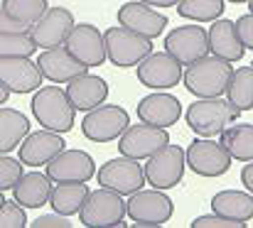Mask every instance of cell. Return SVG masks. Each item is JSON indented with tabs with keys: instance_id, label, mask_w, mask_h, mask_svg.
<instances>
[{
	"instance_id": "6da1fadb",
	"label": "cell",
	"mask_w": 253,
	"mask_h": 228,
	"mask_svg": "<svg viewBox=\"0 0 253 228\" xmlns=\"http://www.w3.org/2000/svg\"><path fill=\"white\" fill-rule=\"evenodd\" d=\"M231 76H234L231 62H226L221 57H214V54H207V57L187 64V72L182 76V81H184V88L192 96L216 98V96L226 93Z\"/></svg>"
},
{
	"instance_id": "7a4b0ae2",
	"label": "cell",
	"mask_w": 253,
	"mask_h": 228,
	"mask_svg": "<svg viewBox=\"0 0 253 228\" xmlns=\"http://www.w3.org/2000/svg\"><path fill=\"white\" fill-rule=\"evenodd\" d=\"M32 115L37 125L54 130V133H69L74 128L77 108L69 101V93L62 91L59 86H42L32 96Z\"/></svg>"
},
{
	"instance_id": "3957f363",
	"label": "cell",
	"mask_w": 253,
	"mask_h": 228,
	"mask_svg": "<svg viewBox=\"0 0 253 228\" xmlns=\"http://www.w3.org/2000/svg\"><path fill=\"white\" fill-rule=\"evenodd\" d=\"M239 108L226 98L216 96V98H199L194 101L184 118H187V125L194 135L199 138H214V135H221L229 125H234L239 120Z\"/></svg>"
},
{
	"instance_id": "277c9868",
	"label": "cell",
	"mask_w": 253,
	"mask_h": 228,
	"mask_svg": "<svg viewBox=\"0 0 253 228\" xmlns=\"http://www.w3.org/2000/svg\"><path fill=\"white\" fill-rule=\"evenodd\" d=\"M126 209L135 228H158L168 224L174 214V204L165 194V189H155V187L130 194Z\"/></svg>"
},
{
	"instance_id": "5b68a950",
	"label": "cell",
	"mask_w": 253,
	"mask_h": 228,
	"mask_svg": "<svg viewBox=\"0 0 253 228\" xmlns=\"http://www.w3.org/2000/svg\"><path fill=\"white\" fill-rule=\"evenodd\" d=\"M106 37V54L111 59V64L121 67V69H130L138 67L148 54H153V39L118 25V27H108L103 32Z\"/></svg>"
},
{
	"instance_id": "8992f818",
	"label": "cell",
	"mask_w": 253,
	"mask_h": 228,
	"mask_svg": "<svg viewBox=\"0 0 253 228\" xmlns=\"http://www.w3.org/2000/svg\"><path fill=\"white\" fill-rule=\"evenodd\" d=\"M126 214H128V209H126V201L121 199V194L101 187V189L91 191L88 199L84 201V206L79 211V224L86 228L121 226Z\"/></svg>"
},
{
	"instance_id": "52a82bcc",
	"label": "cell",
	"mask_w": 253,
	"mask_h": 228,
	"mask_svg": "<svg viewBox=\"0 0 253 228\" xmlns=\"http://www.w3.org/2000/svg\"><path fill=\"white\" fill-rule=\"evenodd\" d=\"M130 125V115L126 108L121 106H96L91 111H86L84 120H82V133L86 140L91 143H111L118 140L126 128Z\"/></svg>"
},
{
	"instance_id": "ba28073f",
	"label": "cell",
	"mask_w": 253,
	"mask_h": 228,
	"mask_svg": "<svg viewBox=\"0 0 253 228\" xmlns=\"http://www.w3.org/2000/svg\"><path fill=\"white\" fill-rule=\"evenodd\" d=\"M96 182L101 187H106V189L118 191L121 196H130V194H135V191L143 189V184L148 182V177H145V167L138 164V159L121 154V157L108 159L106 164L98 167Z\"/></svg>"
},
{
	"instance_id": "9c48e42d",
	"label": "cell",
	"mask_w": 253,
	"mask_h": 228,
	"mask_svg": "<svg viewBox=\"0 0 253 228\" xmlns=\"http://www.w3.org/2000/svg\"><path fill=\"white\" fill-rule=\"evenodd\" d=\"M231 152L221 145V140L197 138L187 148V167L199 177H221L231 167Z\"/></svg>"
},
{
	"instance_id": "30bf717a",
	"label": "cell",
	"mask_w": 253,
	"mask_h": 228,
	"mask_svg": "<svg viewBox=\"0 0 253 228\" xmlns=\"http://www.w3.org/2000/svg\"><path fill=\"white\" fill-rule=\"evenodd\" d=\"M184 167H187V150H182L179 145H165L153 157H148L145 164L148 184L155 189H172L182 182Z\"/></svg>"
},
{
	"instance_id": "8fae6325",
	"label": "cell",
	"mask_w": 253,
	"mask_h": 228,
	"mask_svg": "<svg viewBox=\"0 0 253 228\" xmlns=\"http://www.w3.org/2000/svg\"><path fill=\"white\" fill-rule=\"evenodd\" d=\"M165 145H169L168 128H158V125H150L143 120H140V125H128L126 133L118 138V152L123 157H133L138 162L153 157Z\"/></svg>"
},
{
	"instance_id": "7c38bea8",
	"label": "cell",
	"mask_w": 253,
	"mask_h": 228,
	"mask_svg": "<svg viewBox=\"0 0 253 228\" xmlns=\"http://www.w3.org/2000/svg\"><path fill=\"white\" fill-rule=\"evenodd\" d=\"M182 62L174 59L169 52H153L138 64V81L153 91H168L182 81Z\"/></svg>"
},
{
	"instance_id": "4fadbf2b",
	"label": "cell",
	"mask_w": 253,
	"mask_h": 228,
	"mask_svg": "<svg viewBox=\"0 0 253 228\" xmlns=\"http://www.w3.org/2000/svg\"><path fill=\"white\" fill-rule=\"evenodd\" d=\"M165 52L174 59H179L184 67L209 54V30L199 25H182L168 32L165 37Z\"/></svg>"
},
{
	"instance_id": "5bb4252c",
	"label": "cell",
	"mask_w": 253,
	"mask_h": 228,
	"mask_svg": "<svg viewBox=\"0 0 253 228\" xmlns=\"http://www.w3.org/2000/svg\"><path fill=\"white\" fill-rule=\"evenodd\" d=\"M64 47L82 62L88 69L91 67H101L108 54H106V37L98 32V27H93L91 22H79L74 25V30L69 32Z\"/></svg>"
},
{
	"instance_id": "9a60e30c",
	"label": "cell",
	"mask_w": 253,
	"mask_h": 228,
	"mask_svg": "<svg viewBox=\"0 0 253 228\" xmlns=\"http://www.w3.org/2000/svg\"><path fill=\"white\" fill-rule=\"evenodd\" d=\"M74 25H77L74 15L67 7H49L42 15V20H37L30 27V35L40 49H52V47H62L67 42Z\"/></svg>"
},
{
	"instance_id": "2e32d148",
	"label": "cell",
	"mask_w": 253,
	"mask_h": 228,
	"mask_svg": "<svg viewBox=\"0 0 253 228\" xmlns=\"http://www.w3.org/2000/svg\"><path fill=\"white\" fill-rule=\"evenodd\" d=\"M42 72L30 57H0V83L10 93H32L42 86Z\"/></svg>"
},
{
	"instance_id": "e0dca14e",
	"label": "cell",
	"mask_w": 253,
	"mask_h": 228,
	"mask_svg": "<svg viewBox=\"0 0 253 228\" xmlns=\"http://www.w3.org/2000/svg\"><path fill=\"white\" fill-rule=\"evenodd\" d=\"M64 140H62V133H54V130H37V133H30L22 143H20V150H17V157L22 164L27 167H47L59 152L64 150Z\"/></svg>"
},
{
	"instance_id": "ac0fdd59",
	"label": "cell",
	"mask_w": 253,
	"mask_h": 228,
	"mask_svg": "<svg viewBox=\"0 0 253 228\" xmlns=\"http://www.w3.org/2000/svg\"><path fill=\"white\" fill-rule=\"evenodd\" d=\"M118 25H123L148 39H155L165 32L168 17L163 12H155L153 5L138 0V2H126L123 7H118Z\"/></svg>"
},
{
	"instance_id": "d6986e66",
	"label": "cell",
	"mask_w": 253,
	"mask_h": 228,
	"mask_svg": "<svg viewBox=\"0 0 253 228\" xmlns=\"http://www.w3.org/2000/svg\"><path fill=\"white\" fill-rule=\"evenodd\" d=\"M47 174L52 182H88L96 177V162L88 152L64 148L47 164Z\"/></svg>"
},
{
	"instance_id": "ffe728a7",
	"label": "cell",
	"mask_w": 253,
	"mask_h": 228,
	"mask_svg": "<svg viewBox=\"0 0 253 228\" xmlns=\"http://www.w3.org/2000/svg\"><path fill=\"white\" fill-rule=\"evenodd\" d=\"M37 67H40L42 76L49 78L52 83H69L72 78L88 72V67L82 64L64 44L52 47V49H42V54L37 57Z\"/></svg>"
},
{
	"instance_id": "44dd1931",
	"label": "cell",
	"mask_w": 253,
	"mask_h": 228,
	"mask_svg": "<svg viewBox=\"0 0 253 228\" xmlns=\"http://www.w3.org/2000/svg\"><path fill=\"white\" fill-rule=\"evenodd\" d=\"M135 113L143 123H150V125H158V128H169L179 120L182 103L172 93H155L153 91L150 96L140 98Z\"/></svg>"
},
{
	"instance_id": "7402d4cb",
	"label": "cell",
	"mask_w": 253,
	"mask_h": 228,
	"mask_svg": "<svg viewBox=\"0 0 253 228\" xmlns=\"http://www.w3.org/2000/svg\"><path fill=\"white\" fill-rule=\"evenodd\" d=\"M52 189H54V184L47 172L44 174L42 172H22V177L12 187V196L25 209H42L44 204H49Z\"/></svg>"
},
{
	"instance_id": "603a6c76",
	"label": "cell",
	"mask_w": 253,
	"mask_h": 228,
	"mask_svg": "<svg viewBox=\"0 0 253 228\" xmlns=\"http://www.w3.org/2000/svg\"><path fill=\"white\" fill-rule=\"evenodd\" d=\"M246 47L239 37L236 22L234 20H214V25L209 27V54L221 57L226 62H239L244 57Z\"/></svg>"
},
{
	"instance_id": "cb8c5ba5",
	"label": "cell",
	"mask_w": 253,
	"mask_h": 228,
	"mask_svg": "<svg viewBox=\"0 0 253 228\" xmlns=\"http://www.w3.org/2000/svg\"><path fill=\"white\" fill-rule=\"evenodd\" d=\"M67 93L77 111H91L108 98V83L101 76L86 72L67 83Z\"/></svg>"
},
{
	"instance_id": "d4e9b609",
	"label": "cell",
	"mask_w": 253,
	"mask_h": 228,
	"mask_svg": "<svg viewBox=\"0 0 253 228\" xmlns=\"http://www.w3.org/2000/svg\"><path fill=\"white\" fill-rule=\"evenodd\" d=\"M30 135V120L15 108H0V154H10Z\"/></svg>"
},
{
	"instance_id": "484cf974",
	"label": "cell",
	"mask_w": 253,
	"mask_h": 228,
	"mask_svg": "<svg viewBox=\"0 0 253 228\" xmlns=\"http://www.w3.org/2000/svg\"><path fill=\"white\" fill-rule=\"evenodd\" d=\"M211 209L226 219L234 221H251L253 219V194L251 191H234V189H224L219 194H214L211 199Z\"/></svg>"
},
{
	"instance_id": "4316f807",
	"label": "cell",
	"mask_w": 253,
	"mask_h": 228,
	"mask_svg": "<svg viewBox=\"0 0 253 228\" xmlns=\"http://www.w3.org/2000/svg\"><path fill=\"white\" fill-rule=\"evenodd\" d=\"M91 189L86 187V182H57V187L52 189V199H49V206L57 211V214H64V216H74L82 211L84 201L88 199Z\"/></svg>"
},
{
	"instance_id": "83f0119b",
	"label": "cell",
	"mask_w": 253,
	"mask_h": 228,
	"mask_svg": "<svg viewBox=\"0 0 253 228\" xmlns=\"http://www.w3.org/2000/svg\"><path fill=\"white\" fill-rule=\"evenodd\" d=\"M221 145L239 162L253 159V123H234L221 133Z\"/></svg>"
},
{
	"instance_id": "f1b7e54d",
	"label": "cell",
	"mask_w": 253,
	"mask_h": 228,
	"mask_svg": "<svg viewBox=\"0 0 253 228\" xmlns=\"http://www.w3.org/2000/svg\"><path fill=\"white\" fill-rule=\"evenodd\" d=\"M229 101L244 113L253 108V64L251 67H239L226 88Z\"/></svg>"
},
{
	"instance_id": "f546056e",
	"label": "cell",
	"mask_w": 253,
	"mask_h": 228,
	"mask_svg": "<svg viewBox=\"0 0 253 228\" xmlns=\"http://www.w3.org/2000/svg\"><path fill=\"white\" fill-rule=\"evenodd\" d=\"M226 0H179L177 15L194 22H214L224 15Z\"/></svg>"
},
{
	"instance_id": "4dcf8cb0",
	"label": "cell",
	"mask_w": 253,
	"mask_h": 228,
	"mask_svg": "<svg viewBox=\"0 0 253 228\" xmlns=\"http://www.w3.org/2000/svg\"><path fill=\"white\" fill-rule=\"evenodd\" d=\"M2 7L10 17H15L17 22L32 27L37 20H42V15L49 10L47 0H2Z\"/></svg>"
},
{
	"instance_id": "1f68e13d",
	"label": "cell",
	"mask_w": 253,
	"mask_h": 228,
	"mask_svg": "<svg viewBox=\"0 0 253 228\" xmlns=\"http://www.w3.org/2000/svg\"><path fill=\"white\" fill-rule=\"evenodd\" d=\"M37 49L30 32H0V57H32Z\"/></svg>"
},
{
	"instance_id": "d6a6232c",
	"label": "cell",
	"mask_w": 253,
	"mask_h": 228,
	"mask_svg": "<svg viewBox=\"0 0 253 228\" xmlns=\"http://www.w3.org/2000/svg\"><path fill=\"white\" fill-rule=\"evenodd\" d=\"M22 167L25 164L20 162V157L12 159L7 154H0V191H7L17 184V179L22 177Z\"/></svg>"
},
{
	"instance_id": "836d02e7",
	"label": "cell",
	"mask_w": 253,
	"mask_h": 228,
	"mask_svg": "<svg viewBox=\"0 0 253 228\" xmlns=\"http://www.w3.org/2000/svg\"><path fill=\"white\" fill-rule=\"evenodd\" d=\"M25 226H27L25 206H20L17 201L15 204L5 201L0 206V228H25Z\"/></svg>"
},
{
	"instance_id": "e575fe53",
	"label": "cell",
	"mask_w": 253,
	"mask_h": 228,
	"mask_svg": "<svg viewBox=\"0 0 253 228\" xmlns=\"http://www.w3.org/2000/svg\"><path fill=\"white\" fill-rule=\"evenodd\" d=\"M244 221H234V219H226L221 214H209V216H197L192 221V228H244Z\"/></svg>"
},
{
	"instance_id": "d590c367",
	"label": "cell",
	"mask_w": 253,
	"mask_h": 228,
	"mask_svg": "<svg viewBox=\"0 0 253 228\" xmlns=\"http://www.w3.org/2000/svg\"><path fill=\"white\" fill-rule=\"evenodd\" d=\"M32 228H72L74 224L69 221V216H64V214H44V216H37L32 224Z\"/></svg>"
},
{
	"instance_id": "8d00e7d4",
	"label": "cell",
	"mask_w": 253,
	"mask_h": 228,
	"mask_svg": "<svg viewBox=\"0 0 253 228\" xmlns=\"http://www.w3.org/2000/svg\"><path fill=\"white\" fill-rule=\"evenodd\" d=\"M236 30H239V37H241L244 47L253 52V12L241 15V17L236 20Z\"/></svg>"
},
{
	"instance_id": "74e56055",
	"label": "cell",
	"mask_w": 253,
	"mask_h": 228,
	"mask_svg": "<svg viewBox=\"0 0 253 228\" xmlns=\"http://www.w3.org/2000/svg\"><path fill=\"white\" fill-rule=\"evenodd\" d=\"M0 32H30V27L22 25V22H17L15 17H10L5 12V7L0 5Z\"/></svg>"
},
{
	"instance_id": "f35d334b",
	"label": "cell",
	"mask_w": 253,
	"mask_h": 228,
	"mask_svg": "<svg viewBox=\"0 0 253 228\" xmlns=\"http://www.w3.org/2000/svg\"><path fill=\"white\" fill-rule=\"evenodd\" d=\"M241 184L246 187V191L253 194V159L249 164H244V169H241Z\"/></svg>"
},
{
	"instance_id": "ab89813d",
	"label": "cell",
	"mask_w": 253,
	"mask_h": 228,
	"mask_svg": "<svg viewBox=\"0 0 253 228\" xmlns=\"http://www.w3.org/2000/svg\"><path fill=\"white\" fill-rule=\"evenodd\" d=\"M143 2H148L153 7H174V5H179V0H143Z\"/></svg>"
},
{
	"instance_id": "60d3db41",
	"label": "cell",
	"mask_w": 253,
	"mask_h": 228,
	"mask_svg": "<svg viewBox=\"0 0 253 228\" xmlns=\"http://www.w3.org/2000/svg\"><path fill=\"white\" fill-rule=\"evenodd\" d=\"M7 96H10V91L0 83V106H5V101H7Z\"/></svg>"
},
{
	"instance_id": "b9f144b4",
	"label": "cell",
	"mask_w": 253,
	"mask_h": 228,
	"mask_svg": "<svg viewBox=\"0 0 253 228\" xmlns=\"http://www.w3.org/2000/svg\"><path fill=\"white\" fill-rule=\"evenodd\" d=\"M229 2H234V5H241V2H249V0H229Z\"/></svg>"
},
{
	"instance_id": "7bdbcfd3",
	"label": "cell",
	"mask_w": 253,
	"mask_h": 228,
	"mask_svg": "<svg viewBox=\"0 0 253 228\" xmlns=\"http://www.w3.org/2000/svg\"><path fill=\"white\" fill-rule=\"evenodd\" d=\"M2 204H5V196H2V191H0V206H2Z\"/></svg>"
},
{
	"instance_id": "ee69618b",
	"label": "cell",
	"mask_w": 253,
	"mask_h": 228,
	"mask_svg": "<svg viewBox=\"0 0 253 228\" xmlns=\"http://www.w3.org/2000/svg\"><path fill=\"white\" fill-rule=\"evenodd\" d=\"M249 7H251V12H253V0H249Z\"/></svg>"
},
{
	"instance_id": "f6af8a7d",
	"label": "cell",
	"mask_w": 253,
	"mask_h": 228,
	"mask_svg": "<svg viewBox=\"0 0 253 228\" xmlns=\"http://www.w3.org/2000/svg\"><path fill=\"white\" fill-rule=\"evenodd\" d=\"M251 64H253V62H251Z\"/></svg>"
}]
</instances>
